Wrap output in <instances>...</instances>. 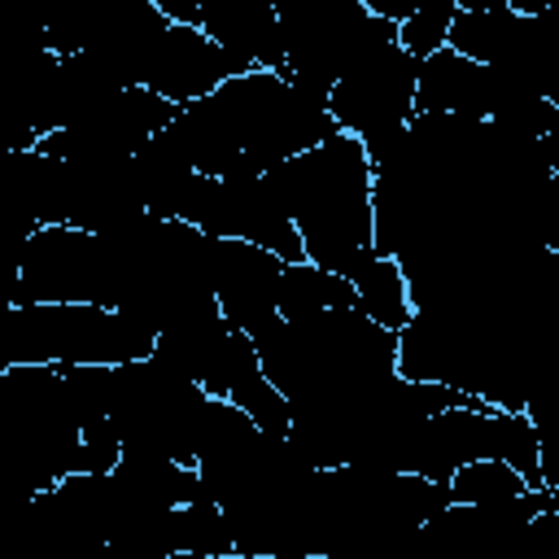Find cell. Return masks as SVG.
<instances>
[{
    "instance_id": "8",
    "label": "cell",
    "mask_w": 559,
    "mask_h": 559,
    "mask_svg": "<svg viewBox=\"0 0 559 559\" xmlns=\"http://www.w3.org/2000/svg\"><path fill=\"white\" fill-rule=\"evenodd\" d=\"M349 284H354V293H358V310H362L371 323H380V328H389V332H402V328L415 319L411 284H406V271H402L397 258L376 253Z\"/></svg>"
},
{
    "instance_id": "5",
    "label": "cell",
    "mask_w": 559,
    "mask_h": 559,
    "mask_svg": "<svg viewBox=\"0 0 559 559\" xmlns=\"http://www.w3.org/2000/svg\"><path fill=\"white\" fill-rule=\"evenodd\" d=\"M415 92H419V61L402 48L389 44L376 57L358 61L328 96V114L332 122L362 140V148L371 153V162L411 127L415 118Z\"/></svg>"
},
{
    "instance_id": "4",
    "label": "cell",
    "mask_w": 559,
    "mask_h": 559,
    "mask_svg": "<svg viewBox=\"0 0 559 559\" xmlns=\"http://www.w3.org/2000/svg\"><path fill=\"white\" fill-rule=\"evenodd\" d=\"M122 301V262L105 236L79 227H35L9 271L4 306H114Z\"/></svg>"
},
{
    "instance_id": "7",
    "label": "cell",
    "mask_w": 559,
    "mask_h": 559,
    "mask_svg": "<svg viewBox=\"0 0 559 559\" xmlns=\"http://www.w3.org/2000/svg\"><path fill=\"white\" fill-rule=\"evenodd\" d=\"M201 31L249 70L284 74V39L275 0H201Z\"/></svg>"
},
{
    "instance_id": "1",
    "label": "cell",
    "mask_w": 559,
    "mask_h": 559,
    "mask_svg": "<svg viewBox=\"0 0 559 559\" xmlns=\"http://www.w3.org/2000/svg\"><path fill=\"white\" fill-rule=\"evenodd\" d=\"M175 135L210 179L271 175L275 166L341 135L328 105L275 70H245L205 100L179 109Z\"/></svg>"
},
{
    "instance_id": "11",
    "label": "cell",
    "mask_w": 559,
    "mask_h": 559,
    "mask_svg": "<svg viewBox=\"0 0 559 559\" xmlns=\"http://www.w3.org/2000/svg\"><path fill=\"white\" fill-rule=\"evenodd\" d=\"M288 559H332V555H288Z\"/></svg>"
},
{
    "instance_id": "10",
    "label": "cell",
    "mask_w": 559,
    "mask_h": 559,
    "mask_svg": "<svg viewBox=\"0 0 559 559\" xmlns=\"http://www.w3.org/2000/svg\"><path fill=\"white\" fill-rule=\"evenodd\" d=\"M459 17V0H419V9L397 26V44L415 57L428 61L432 52L450 48V26Z\"/></svg>"
},
{
    "instance_id": "3",
    "label": "cell",
    "mask_w": 559,
    "mask_h": 559,
    "mask_svg": "<svg viewBox=\"0 0 559 559\" xmlns=\"http://www.w3.org/2000/svg\"><path fill=\"white\" fill-rule=\"evenodd\" d=\"M157 349V332L114 306H4V367H127Z\"/></svg>"
},
{
    "instance_id": "9",
    "label": "cell",
    "mask_w": 559,
    "mask_h": 559,
    "mask_svg": "<svg viewBox=\"0 0 559 559\" xmlns=\"http://www.w3.org/2000/svg\"><path fill=\"white\" fill-rule=\"evenodd\" d=\"M533 493V485L502 459H476L450 476V502L454 507H493Z\"/></svg>"
},
{
    "instance_id": "6",
    "label": "cell",
    "mask_w": 559,
    "mask_h": 559,
    "mask_svg": "<svg viewBox=\"0 0 559 559\" xmlns=\"http://www.w3.org/2000/svg\"><path fill=\"white\" fill-rule=\"evenodd\" d=\"M249 66L236 61L231 52H223L201 26H183V22H170L148 48H144V61H140V87L157 92L162 100L188 109L197 100H205L210 92H218L227 79L245 74Z\"/></svg>"
},
{
    "instance_id": "2",
    "label": "cell",
    "mask_w": 559,
    "mask_h": 559,
    "mask_svg": "<svg viewBox=\"0 0 559 559\" xmlns=\"http://www.w3.org/2000/svg\"><path fill=\"white\" fill-rule=\"evenodd\" d=\"M293 218L306 258L354 280L376 249V162L354 135H332L319 148L262 175Z\"/></svg>"
}]
</instances>
